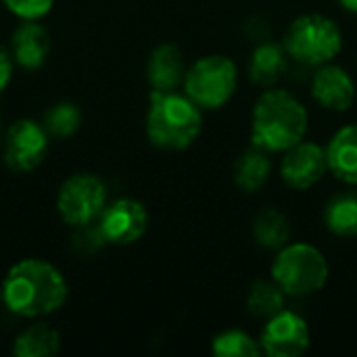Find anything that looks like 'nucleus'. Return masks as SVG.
<instances>
[{"instance_id": "obj_1", "label": "nucleus", "mask_w": 357, "mask_h": 357, "mask_svg": "<svg viewBox=\"0 0 357 357\" xmlns=\"http://www.w3.org/2000/svg\"><path fill=\"white\" fill-rule=\"evenodd\" d=\"M65 299L67 284L61 272L42 259H23L15 264L2 282L4 305L23 318L52 314Z\"/></svg>"}, {"instance_id": "obj_2", "label": "nucleus", "mask_w": 357, "mask_h": 357, "mask_svg": "<svg viewBox=\"0 0 357 357\" xmlns=\"http://www.w3.org/2000/svg\"><path fill=\"white\" fill-rule=\"evenodd\" d=\"M307 126L303 102L289 90L270 88L253 105L251 140L268 153H284L305 138Z\"/></svg>"}, {"instance_id": "obj_3", "label": "nucleus", "mask_w": 357, "mask_h": 357, "mask_svg": "<svg viewBox=\"0 0 357 357\" xmlns=\"http://www.w3.org/2000/svg\"><path fill=\"white\" fill-rule=\"evenodd\" d=\"M203 115L201 107L186 94L174 90L151 92V105L146 115L149 140L165 151L188 149L201 134Z\"/></svg>"}, {"instance_id": "obj_4", "label": "nucleus", "mask_w": 357, "mask_h": 357, "mask_svg": "<svg viewBox=\"0 0 357 357\" xmlns=\"http://www.w3.org/2000/svg\"><path fill=\"white\" fill-rule=\"evenodd\" d=\"M282 46L297 63L320 67L331 63L341 52L343 31L331 17L301 15L289 25Z\"/></svg>"}, {"instance_id": "obj_5", "label": "nucleus", "mask_w": 357, "mask_h": 357, "mask_svg": "<svg viewBox=\"0 0 357 357\" xmlns=\"http://www.w3.org/2000/svg\"><path fill=\"white\" fill-rule=\"evenodd\" d=\"M272 278L287 295L307 297L326 284L328 261L324 253L314 245H284L272 264Z\"/></svg>"}, {"instance_id": "obj_6", "label": "nucleus", "mask_w": 357, "mask_h": 357, "mask_svg": "<svg viewBox=\"0 0 357 357\" xmlns=\"http://www.w3.org/2000/svg\"><path fill=\"white\" fill-rule=\"evenodd\" d=\"M238 84L236 63L226 54H207L186 69L184 94L201 109L213 111L224 107Z\"/></svg>"}, {"instance_id": "obj_7", "label": "nucleus", "mask_w": 357, "mask_h": 357, "mask_svg": "<svg viewBox=\"0 0 357 357\" xmlns=\"http://www.w3.org/2000/svg\"><path fill=\"white\" fill-rule=\"evenodd\" d=\"M107 203L105 184L90 174L71 176L59 190L56 209L71 226H86L98 220Z\"/></svg>"}, {"instance_id": "obj_8", "label": "nucleus", "mask_w": 357, "mask_h": 357, "mask_svg": "<svg viewBox=\"0 0 357 357\" xmlns=\"http://www.w3.org/2000/svg\"><path fill=\"white\" fill-rule=\"evenodd\" d=\"M312 343V333L307 322L297 314L282 310L268 318L261 331V351L270 357H297L305 354Z\"/></svg>"}, {"instance_id": "obj_9", "label": "nucleus", "mask_w": 357, "mask_h": 357, "mask_svg": "<svg viewBox=\"0 0 357 357\" xmlns=\"http://www.w3.org/2000/svg\"><path fill=\"white\" fill-rule=\"evenodd\" d=\"M48 151V132L29 119L13 123L4 138V161L15 172H31Z\"/></svg>"}, {"instance_id": "obj_10", "label": "nucleus", "mask_w": 357, "mask_h": 357, "mask_svg": "<svg viewBox=\"0 0 357 357\" xmlns=\"http://www.w3.org/2000/svg\"><path fill=\"white\" fill-rule=\"evenodd\" d=\"M328 172L326 149L318 142L301 140L289 151H284L280 163V176L287 186L295 190H307L316 186Z\"/></svg>"}, {"instance_id": "obj_11", "label": "nucleus", "mask_w": 357, "mask_h": 357, "mask_svg": "<svg viewBox=\"0 0 357 357\" xmlns=\"http://www.w3.org/2000/svg\"><path fill=\"white\" fill-rule=\"evenodd\" d=\"M98 228L107 243L132 245L149 228V213L140 201L119 199L102 209L98 215Z\"/></svg>"}, {"instance_id": "obj_12", "label": "nucleus", "mask_w": 357, "mask_h": 357, "mask_svg": "<svg viewBox=\"0 0 357 357\" xmlns=\"http://www.w3.org/2000/svg\"><path fill=\"white\" fill-rule=\"evenodd\" d=\"M356 82L339 65H320L312 77V96L314 100L335 113L347 111L356 100Z\"/></svg>"}, {"instance_id": "obj_13", "label": "nucleus", "mask_w": 357, "mask_h": 357, "mask_svg": "<svg viewBox=\"0 0 357 357\" xmlns=\"http://www.w3.org/2000/svg\"><path fill=\"white\" fill-rule=\"evenodd\" d=\"M146 75L153 90H161V92L176 90L180 84H184L186 77L182 50L176 44H159L149 56Z\"/></svg>"}, {"instance_id": "obj_14", "label": "nucleus", "mask_w": 357, "mask_h": 357, "mask_svg": "<svg viewBox=\"0 0 357 357\" xmlns=\"http://www.w3.org/2000/svg\"><path fill=\"white\" fill-rule=\"evenodd\" d=\"M328 172L345 184L357 186V123L335 132L326 146Z\"/></svg>"}, {"instance_id": "obj_15", "label": "nucleus", "mask_w": 357, "mask_h": 357, "mask_svg": "<svg viewBox=\"0 0 357 357\" xmlns=\"http://www.w3.org/2000/svg\"><path fill=\"white\" fill-rule=\"evenodd\" d=\"M10 44H13V59L25 69H38L50 50V40L46 29L33 21L21 23L15 29Z\"/></svg>"}, {"instance_id": "obj_16", "label": "nucleus", "mask_w": 357, "mask_h": 357, "mask_svg": "<svg viewBox=\"0 0 357 357\" xmlns=\"http://www.w3.org/2000/svg\"><path fill=\"white\" fill-rule=\"evenodd\" d=\"M287 56L289 52L284 46L274 42H259L249 61V75L259 86L276 84L287 71Z\"/></svg>"}, {"instance_id": "obj_17", "label": "nucleus", "mask_w": 357, "mask_h": 357, "mask_svg": "<svg viewBox=\"0 0 357 357\" xmlns=\"http://www.w3.org/2000/svg\"><path fill=\"white\" fill-rule=\"evenodd\" d=\"M270 153L259 149V146H251L247 149L234 163V184L243 190V192H257L270 178V169H272V161L268 157Z\"/></svg>"}, {"instance_id": "obj_18", "label": "nucleus", "mask_w": 357, "mask_h": 357, "mask_svg": "<svg viewBox=\"0 0 357 357\" xmlns=\"http://www.w3.org/2000/svg\"><path fill=\"white\" fill-rule=\"evenodd\" d=\"M326 228L343 238L357 236V190L335 195L324 207Z\"/></svg>"}, {"instance_id": "obj_19", "label": "nucleus", "mask_w": 357, "mask_h": 357, "mask_svg": "<svg viewBox=\"0 0 357 357\" xmlns=\"http://www.w3.org/2000/svg\"><path fill=\"white\" fill-rule=\"evenodd\" d=\"M253 238L264 249H282L291 238V224L287 215L274 207L261 209L253 218Z\"/></svg>"}, {"instance_id": "obj_20", "label": "nucleus", "mask_w": 357, "mask_h": 357, "mask_svg": "<svg viewBox=\"0 0 357 357\" xmlns=\"http://www.w3.org/2000/svg\"><path fill=\"white\" fill-rule=\"evenodd\" d=\"M13 351L19 357H52L59 351V335L44 324L31 326L17 337Z\"/></svg>"}, {"instance_id": "obj_21", "label": "nucleus", "mask_w": 357, "mask_h": 357, "mask_svg": "<svg viewBox=\"0 0 357 357\" xmlns=\"http://www.w3.org/2000/svg\"><path fill=\"white\" fill-rule=\"evenodd\" d=\"M284 295L276 282H255L247 297V310L255 318H272L284 310Z\"/></svg>"}, {"instance_id": "obj_22", "label": "nucleus", "mask_w": 357, "mask_h": 357, "mask_svg": "<svg viewBox=\"0 0 357 357\" xmlns=\"http://www.w3.org/2000/svg\"><path fill=\"white\" fill-rule=\"evenodd\" d=\"M211 351L218 357H257L261 345L245 331H224L211 341Z\"/></svg>"}, {"instance_id": "obj_23", "label": "nucleus", "mask_w": 357, "mask_h": 357, "mask_svg": "<svg viewBox=\"0 0 357 357\" xmlns=\"http://www.w3.org/2000/svg\"><path fill=\"white\" fill-rule=\"evenodd\" d=\"M82 121V113L73 102H59L44 115V128L48 134L65 138L71 136Z\"/></svg>"}, {"instance_id": "obj_24", "label": "nucleus", "mask_w": 357, "mask_h": 357, "mask_svg": "<svg viewBox=\"0 0 357 357\" xmlns=\"http://www.w3.org/2000/svg\"><path fill=\"white\" fill-rule=\"evenodd\" d=\"M2 2L17 17L25 19V21H36L52 8L54 0H2Z\"/></svg>"}, {"instance_id": "obj_25", "label": "nucleus", "mask_w": 357, "mask_h": 357, "mask_svg": "<svg viewBox=\"0 0 357 357\" xmlns=\"http://www.w3.org/2000/svg\"><path fill=\"white\" fill-rule=\"evenodd\" d=\"M10 75H13V54L4 46H0V92L8 86Z\"/></svg>"}, {"instance_id": "obj_26", "label": "nucleus", "mask_w": 357, "mask_h": 357, "mask_svg": "<svg viewBox=\"0 0 357 357\" xmlns=\"http://www.w3.org/2000/svg\"><path fill=\"white\" fill-rule=\"evenodd\" d=\"M339 2H341V6H343L345 10L356 13L357 15V0H339Z\"/></svg>"}]
</instances>
